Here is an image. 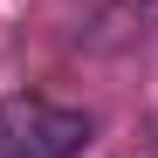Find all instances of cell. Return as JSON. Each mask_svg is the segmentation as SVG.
<instances>
[{
	"label": "cell",
	"instance_id": "1",
	"mask_svg": "<svg viewBox=\"0 0 158 158\" xmlns=\"http://www.w3.org/2000/svg\"><path fill=\"white\" fill-rule=\"evenodd\" d=\"M96 138L89 110H62L41 96H14L0 110V158H76Z\"/></svg>",
	"mask_w": 158,
	"mask_h": 158
}]
</instances>
